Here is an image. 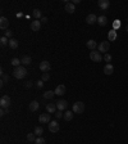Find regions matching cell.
Wrapping results in <instances>:
<instances>
[{
  "mask_svg": "<svg viewBox=\"0 0 128 144\" xmlns=\"http://www.w3.org/2000/svg\"><path fill=\"white\" fill-rule=\"evenodd\" d=\"M26 75H27V69H26V67H24V66L16 67V68H14V71H13V76L16 77V78H18V80H21V78H24V77H26Z\"/></svg>",
  "mask_w": 128,
  "mask_h": 144,
  "instance_id": "obj_1",
  "label": "cell"
},
{
  "mask_svg": "<svg viewBox=\"0 0 128 144\" xmlns=\"http://www.w3.org/2000/svg\"><path fill=\"white\" fill-rule=\"evenodd\" d=\"M95 22H98V17H96L95 14H89V16L86 17V23H89V25H94Z\"/></svg>",
  "mask_w": 128,
  "mask_h": 144,
  "instance_id": "obj_18",
  "label": "cell"
},
{
  "mask_svg": "<svg viewBox=\"0 0 128 144\" xmlns=\"http://www.w3.org/2000/svg\"><path fill=\"white\" fill-rule=\"evenodd\" d=\"M86 45H87V48H89L90 50H95V49L98 48V44H96L95 40H89V41L86 43Z\"/></svg>",
  "mask_w": 128,
  "mask_h": 144,
  "instance_id": "obj_20",
  "label": "cell"
},
{
  "mask_svg": "<svg viewBox=\"0 0 128 144\" xmlns=\"http://www.w3.org/2000/svg\"><path fill=\"white\" fill-rule=\"evenodd\" d=\"M49 78H50V73H49V72H45V73H42V77H41V80H42L44 82H45V81H48Z\"/></svg>",
  "mask_w": 128,
  "mask_h": 144,
  "instance_id": "obj_34",
  "label": "cell"
},
{
  "mask_svg": "<svg viewBox=\"0 0 128 144\" xmlns=\"http://www.w3.org/2000/svg\"><path fill=\"white\" fill-rule=\"evenodd\" d=\"M36 86L39 87V89H41V87L44 86V81H42V80H39V81H36Z\"/></svg>",
  "mask_w": 128,
  "mask_h": 144,
  "instance_id": "obj_37",
  "label": "cell"
},
{
  "mask_svg": "<svg viewBox=\"0 0 128 144\" xmlns=\"http://www.w3.org/2000/svg\"><path fill=\"white\" fill-rule=\"evenodd\" d=\"M54 95H55V91H53V90H48V91H45V93L42 94V96H44L45 99H53Z\"/></svg>",
  "mask_w": 128,
  "mask_h": 144,
  "instance_id": "obj_24",
  "label": "cell"
},
{
  "mask_svg": "<svg viewBox=\"0 0 128 144\" xmlns=\"http://www.w3.org/2000/svg\"><path fill=\"white\" fill-rule=\"evenodd\" d=\"M65 90H67V89H65L64 85H58L57 89H55L54 91H55V94H57V95H64V94H65Z\"/></svg>",
  "mask_w": 128,
  "mask_h": 144,
  "instance_id": "obj_17",
  "label": "cell"
},
{
  "mask_svg": "<svg viewBox=\"0 0 128 144\" xmlns=\"http://www.w3.org/2000/svg\"><path fill=\"white\" fill-rule=\"evenodd\" d=\"M98 49L100 53H105V54H106L109 52V49H110V43H109V41H101L100 45L98 47Z\"/></svg>",
  "mask_w": 128,
  "mask_h": 144,
  "instance_id": "obj_3",
  "label": "cell"
},
{
  "mask_svg": "<svg viewBox=\"0 0 128 144\" xmlns=\"http://www.w3.org/2000/svg\"><path fill=\"white\" fill-rule=\"evenodd\" d=\"M127 21H128V19H127Z\"/></svg>",
  "mask_w": 128,
  "mask_h": 144,
  "instance_id": "obj_44",
  "label": "cell"
},
{
  "mask_svg": "<svg viewBox=\"0 0 128 144\" xmlns=\"http://www.w3.org/2000/svg\"><path fill=\"white\" fill-rule=\"evenodd\" d=\"M40 21H41V23H46V22H48V18H46V17H42Z\"/></svg>",
  "mask_w": 128,
  "mask_h": 144,
  "instance_id": "obj_41",
  "label": "cell"
},
{
  "mask_svg": "<svg viewBox=\"0 0 128 144\" xmlns=\"http://www.w3.org/2000/svg\"><path fill=\"white\" fill-rule=\"evenodd\" d=\"M5 38L13 39V31H10V30H7V31H5Z\"/></svg>",
  "mask_w": 128,
  "mask_h": 144,
  "instance_id": "obj_36",
  "label": "cell"
},
{
  "mask_svg": "<svg viewBox=\"0 0 128 144\" xmlns=\"http://www.w3.org/2000/svg\"><path fill=\"white\" fill-rule=\"evenodd\" d=\"M35 144H46V140L44 138H41V136H37L36 140H35Z\"/></svg>",
  "mask_w": 128,
  "mask_h": 144,
  "instance_id": "obj_33",
  "label": "cell"
},
{
  "mask_svg": "<svg viewBox=\"0 0 128 144\" xmlns=\"http://www.w3.org/2000/svg\"><path fill=\"white\" fill-rule=\"evenodd\" d=\"M9 106H10V98H9V95H3V96H1V99H0V107H1V108L8 109Z\"/></svg>",
  "mask_w": 128,
  "mask_h": 144,
  "instance_id": "obj_5",
  "label": "cell"
},
{
  "mask_svg": "<svg viewBox=\"0 0 128 144\" xmlns=\"http://www.w3.org/2000/svg\"><path fill=\"white\" fill-rule=\"evenodd\" d=\"M9 78H10L9 75H5V73H3V75H1V86H3L5 82H8V81H9Z\"/></svg>",
  "mask_w": 128,
  "mask_h": 144,
  "instance_id": "obj_31",
  "label": "cell"
},
{
  "mask_svg": "<svg viewBox=\"0 0 128 144\" xmlns=\"http://www.w3.org/2000/svg\"><path fill=\"white\" fill-rule=\"evenodd\" d=\"M120 26H122V23H120V21H119V19H115V21L113 22V30H115V31H117L118 29H120Z\"/></svg>",
  "mask_w": 128,
  "mask_h": 144,
  "instance_id": "obj_30",
  "label": "cell"
},
{
  "mask_svg": "<svg viewBox=\"0 0 128 144\" xmlns=\"http://www.w3.org/2000/svg\"><path fill=\"white\" fill-rule=\"evenodd\" d=\"M59 129H60V126L59 124H58V121H50L49 122V131L50 133H53V134H55V133H58L59 131Z\"/></svg>",
  "mask_w": 128,
  "mask_h": 144,
  "instance_id": "obj_6",
  "label": "cell"
},
{
  "mask_svg": "<svg viewBox=\"0 0 128 144\" xmlns=\"http://www.w3.org/2000/svg\"><path fill=\"white\" fill-rule=\"evenodd\" d=\"M72 111L74 112V113H83V111H85V103L83 102H76L74 104H73V108H72Z\"/></svg>",
  "mask_w": 128,
  "mask_h": 144,
  "instance_id": "obj_2",
  "label": "cell"
},
{
  "mask_svg": "<svg viewBox=\"0 0 128 144\" xmlns=\"http://www.w3.org/2000/svg\"><path fill=\"white\" fill-rule=\"evenodd\" d=\"M10 63H12V66H14V68H16V67H19L22 62H21V59H18V58H13L10 61Z\"/></svg>",
  "mask_w": 128,
  "mask_h": 144,
  "instance_id": "obj_28",
  "label": "cell"
},
{
  "mask_svg": "<svg viewBox=\"0 0 128 144\" xmlns=\"http://www.w3.org/2000/svg\"><path fill=\"white\" fill-rule=\"evenodd\" d=\"M90 59L92 61V62H101V53L100 52H96V50H92V52H90Z\"/></svg>",
  "mask_w": 128,
  "mask_h": 144,
  "instance_id": "obj_4",
  "label": "cell"
},
{
  "mask_svg": "<svg viewBox=\"0 0 128 144\" xmlns=\"http://www.w3.org/2000/svg\"><path fill=\"white\" fill-rule=\"evenodd\" d=\"M32 17L36 19H41L42 18V13H41V10L40 9H33V12H32Z\"/></svg>",
  "mask_w": 128,
  "mask_h": 144,
  "instance_id": "obj_25",
  "label": "cell"
},
{
  "mask_svg": "<svg viewBox=\"0 0 128 144\" xmlns=\"http://www.w3.org/2000/svg\"><path fill=\"white\" fill-rule=\"evenodd\" d=\"M57 108H58V111H64V109H67V108H68L67 100H64V99L58 100V102H57Z\"/></svg>",
  "mask_w": 128,
  "mask_h": 144,
  "instance_id": "obj_8",
  "label": "cell"
},
{
  "mask_svg": "<svg viewBox=\"0 0 128 144\" xmlns=\"http://www.w3.org/2000/svg\"><path fill=\"white\" fill-rule=\"evenodd\" d=\"M117 38H118V35H117V31H115V30H111V31L108 32V39L110 41H114Z\"/></svg>",
  "mask_w": 128,
  "mask_h": 144,
  "instance_id": "obj_22",
  "label": "cell"
},
{
  "mask_svg": "<svg viewBox=\"0 0 128 144\" xmlns=\"http://www.w3.org/2000/svg\"><path fill=\"white\" fill-rule=\"evenodd\" d=\"M40 29H41V21L40 19H36V21H32L31 22V30L32 31H40Z\"/></svg>",
  "mask_w": 128,
  "mask_h": 144,
  "instance_id": "obj_11",
  "label": "cell"
},
{
  "mask_svg": "<svg viewBox=\"0 0 128 144\" xmlns=\"http://www.w3.org/2000/svg\"><path fill=\"white\" fill-rule=\"evenodd\" d=\"M73 116H74V112H73V111H65L63 117H64L65 121H70V120L73 118Z\"/></svg>",
  "mask_w": 128,
  "mask_h": 144,
  "instance_id": "obj_21",
  "label": "cell"
},
{
  "mask_svg": "<svg viewBox=\"0 0 128 144\" xmlns=\"http://www.w3.org/2000/svg\"><path fill=\"white\" fill-rule=\"evenodd\" d=\"M22 16H23V13H17V17H18V18H21Z\"/></svg>",
  "mask_w": 128,
  "mask_h": 144,
  "instance_id": "obj_42",
  "label": "cell"
},
{
  "mask_svg": "<svg viewBox=\"0 0 128 144\" xmlns=\"http://www.w3.org/2000/svg\"><path fill=\"white\" fill-rule=\"evenodd\" d=\"M33 133L36 134V136H41V135H42V133H44V129H42L41 126H36Z\"/></svg>",
  "mask_w": 128,
  "mask_h": 144,
  "instance_id": "obj_29",
  "label": "cell"
},
{
  "mask_svg": "<svg viewBox=\"0 0 128 144\" xmlns=\"http://www.w3.org/2000/svg\"><path fill=\"white\" fill-rule=\"evenodd\" d=\"M98 23L100 25V26H106L108 25V18L105 17V16H100V17H98Z\"/></svg>",
  "mask_w": 128,
  "mask_h": 144,
  "instance_id": "obj_19",
  "label": "cell"
},
{
  "mask_svg": "<svg viewBox=\"0 0 128 144\" xmlns=\"http://www.w3.org/2000/svg\"><path fill=\"white\" fill-rule=\"evenodd\" d=\"M111 59H113V57H111L109 53H106V54L104 55V61H105V62H109V63H110V62H111Z\"/></svg>",
  "mask_w": 128,
  "mask_h": 144,
  "instance_id": "obj_35",
  "label": "cell"
},
{
  "mask_svg": "<svg viewBox=\"0 0 128 144\" xmlns=\"http://www.w3.org/2000/svg\"><path fill=\"white\" fill-rule=\"evenodd\" d=\"M98 5L100 7V9L108 10L109 7H110V1H109V0H99V1H98Z\"/></svg>",
  "mask_w": 128,
  "mask_h": 144,
  "instance_id": "obj_9",
  "label": "cell"
},
{
  "mask_svg": "<svg viewBox=\"0 0 128 144\" xmlns=\"http://www.w3.org/2000/svg\"><path fill=\"white\" fill-rule=\"evenodd\" d=\"M9 47L12 49H17L18 48V40H16V39H9Z\"/></svg>",
  "mask_w": 128,
  "mask_h": 144,
  "instance_id": "obj_26",
  "label": "cell"
},
{
  "mask_svg": "<svg viewBox=\"0 0 128 144\" xmlns=\"http://www.w3.org/2000/svg\"><path fill=\"white\" fill-rule=\"evenodd\" d=\"M74 10H76L74 4L70 3V1H67V3H65V12L69 13V14H72V13H74Z\"/></svg>",
  "mask_w": 128,
  "mask_h": 144,
  "instance_id": "obj_12",
  "label": "cell"
},
{
  "mask_svg": "<svg viewBox=\"0 0 128 144\" xmlns=\"http://www.w3.org/2000/svg\"><path fill=\"white\" fill-rule=\"evenodd\" d=\"M0 45H1L3 48L7 47V45H9V40H8V38H5V36L0 38Z\"/></svg>",
  "mask_w": 128,
  "mask_h": 144,
  "instance_id": "obj_27",
  "label": "cell"
},
{
  "mask_svg": "<svg viewBox=\"0 0 128 144\" xmlns=\"http://www.w3.org/2000/svg\"><path fill=\"white\" fill-rule=\"evenodd\" d=\"M7 113H9V111L5 109V108H1V111H0V116H5Z\"/></svg>",
  "mask_w": 128,
  "mask_h": 144,
  "instance_id": "obj_38",
  "label": "cell"
},
{
  "mask_svg": "<svg viewBox=\"0 0 128 144\" xmlns=\"http://www.w3.org/2000/svg\"><path fill=\"white\" fill-rule=\"evenodd\" d=\"M113 72H114V67H113V64H111V63H106L105 67H104V73L109 76V75H113Z\"/></svg>",
  "mask_w": 128,
  "mask_h": 144,
  "instance_id": "obj_13",
  "label": "cell"
},
{
  "mask_svg": "<svg viewBox=\"0 0 128 144\" xmlns=\"http://www.w3.org/2000/svg\"><path fill=\"white\" fill-rule=\"evenodd\" d=\"M126 30H127V31H128V25H127V27H126Z\"/></svg>",
  "mask_w": 128,
  "mask_h": 144,
  "instance_id": "obj_43",
  "label": "cell"
},
{
  "mask_svg": "<svg viewBox=\"0 0 128 144\" xmlns=\"http://www.w3.org/2000/svg\"><path fill=\"white\" fill-rule=\"evenodd\" d=\"M50 68H51V64H50V62H48V61H42V62L40 63V71H41L42 73L49 72Z\"/></svg>",
  "mask_w": 128,
  "mask_h": 144,
  "instance_id": "obj_7",
  "label": "cell"
},
{
  "mask_svg": "<svg viewBox=\"0 0 128 144\" xmlns=\"http://www.w3.org/2000/svg\"><path fill=\"white\" fill-rule=\"evenodd\" d=\"M63 113H62V111H58V112H57V113H55V117H57V118H62V117H63Z\"/></svg>",
  "mask_w": 128,
  "mask_h": 144,
  "instance_id": "obj_39",
  "label": "cell"
},
{
  "mask_svg": "<svg viewBox=\"0 0 128 144\" xmlns=\"http://www.w3.org/2000/svg\"><path fill=\"white\" fill-rule=\"evenodd\" d=\"M40 108V103L37 100H32L30 103V106H28V109H30L31 112H35V111H37Z\"/></svg>",
  "mask_w": 128,
  "mask_h": 144,
  "instance_id": "obj_15",
  "label": "cell"
},
{
  "mask_svg": "<svg viewBox=\"0 0 128 144\" xmlns=\"http://www.w3.org/2000/svg\"><path fill=\"white\" fill-rule=\"evenodd\" d=\"M21 62H22V64H24V66H30L32 59H31V57H28V55H24V57L21 58Z\"/></svg>",
  "mask_w": 128,
  "mask_h": 144,
  "instance_id": "obj_23",
  "label": "cell"
},
{
  "mask_svg": "<svg viewBox=\"0 0 128 144\" xmlns=\"http://www.w3.org/2000/svg\"><path fill=\"white\" fill-rule=\"evenodd\" d=\"M24 86H26V87H31V86H32V81H27V82L24 84Z\"/></svg>",
  "mask_w": 128,
  "mask_h": 144,
  "instance_id": "obj_40",
  "label": "cell"
},
{
  "mask_svg": "<svg viewBox=\"0 0 128 144\" xmlns=\"http://www.w3.org/2000/svg\"><path fill=\"white\" fill-rule=\"evenodd\" d=\"M27 140L35 143V140H36V134H35V133H30V134H27Z\"/></svg>",
  "mask_w": 128,
  "mask_h": 144,
  "instance_id": "obj_32",
  "label": "cell"
},
{
  "mask_svg": "<svg viewBox=\"0 0 128 144\" xmlns=\"http://www.w3.org/2000/svg\"><path fill=\"white\" fill-rule=\"evenodd\" d=\"M57 109H58V108H57V103H48V104H46V111H48V113H55Z\"/></svg>",
  "mask_w": 128,
  "mask_h": 144,
  "instance_id": "obj_16",
  "label": "cell"
},
{
  "mask_svg": "<svg viewBox=\"0 0 128 144\" xmlns=\"http://www.w3.org/2000/svg\"><path fill=\"white\" fill-rule=\"evenodd\" d=\"M39 120H40V122H41V124H49L50 121H51L50 113H42V115H40Z\"/></svg>",
  "mask_w": 128,
  "mask_h": 144,
  "instance_id": "obj_10",
  "label": "cell"
},
{
  "mask_svg": "<svg viewBox=\"0 0 128 144\" xmlns=\"http://www.w3.org/2000/svg\"><path fill=\"white\" fill-rule=\"evenodd\" d=\"M8 26H9V21L5 17H1L0 18V29L1 30H8Z\"/></svg>",
  "mask_w": 128,
  "mask_h": 144,
  "instance_id": "obj_14",
  "label": "cell"
}]
</instances>
